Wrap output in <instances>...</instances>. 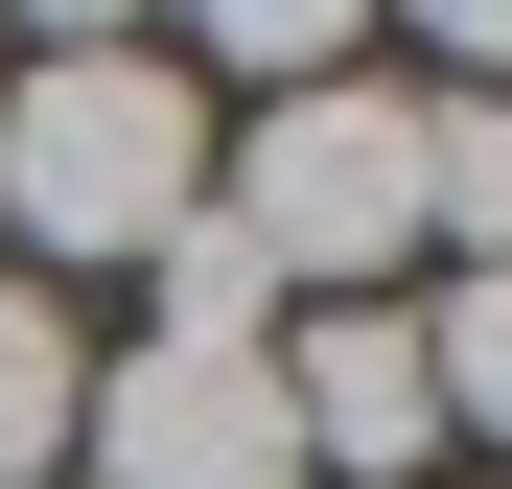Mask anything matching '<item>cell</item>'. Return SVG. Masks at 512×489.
Listing matches in <instances>:
<instances>
[{"mask_svg": "<svg viewBox=\"0 0 512 489\" xmlns=\"http://www.w3.org/2000/svg\"><path fill=\"white\" fill-rule=\"evenodd\" d=\"M210 210V94L163 24H0V280H140Z\"/></svg>", "mask_w": 512, "mask_h": 489, "instance_id": "6da1fadb", "label": "cell"}, {"mask_svg": "<svg viewBox=\"0 0 512 489\" xmlns=\"http://www.w3.org/2000/svg\"><path fill=\"white\" fill-rule=\"evenodd\" d=\"M210 233L303 303H419V94L350 70V94H280V117H210Z\"/></svg>", "mask_w": 512, "mask_h": 489, "instance_id": "7a4b0ae2", "label": "cell"}, {"mask_svg": "<svg viewBox=\"0 0 512 489\" xmlns=\"http://www.w3.org/2000/svg\"><path fill=\"white\" fill-rule=\"evenodd\" d=\"M94 489H303V420H280V326L256 350H94V420H70Z\"/></svg>", "mask_w": 512, "mask_h": 489, "instance_id": "3957f363", "label": "cell"}, {"mask_svg": "<svg viewBox=\"0 0 512 489\" xmlns=\"http://www.w3.org/2000/svg\"><path fill=\"white\" fill-rule=\"evenodd\" d=\"M280 420H303V489H419L443 466V373H419V303H303L280 326Z\"/></svg>", "mask_w": 512, "mask_h": 489, "instance_id": "277c9868", "label": "cell"}, {"mask_svg": "<svg viewBox=\"0 0 512 489\" xmlns=\"http://www.w3.org/2000/svg\"><path fill=\"white\" fill-rule=\"evenodd\" d=\"M163 70H187V94H256V117H280V94H350V70H396V47L350 24V0H233V24H163Z\"/></svg>", "mask_w": 512, "mask_h": 489, "instance_id": "5b68a950", "label": "cell"}, {"mask_svg": "<svg viewBox=\"0 0 512 489\" xmlns=\"http://www.w3.org/2000/svg\"><path fill=\"white\" fill-rule=\"evenodd\" d=\"M70 420H94V326L0 280V489H70Z\"/></svg>", "mask_w": 512, "mask_h": 489, "instance_id": "8992f818", "label": "cell"}, {"mask_svg": "<svg viewBox=\"0 0 512 489\" xmlns=\"http://www.w3.org/2000/svg\"><path fill=\"white\" fill-rule=\"evenodd\" d=\"M419 373H443V443L512 466V257L489 280H419Z\"/></svg>", "mask_w": 512, "mask_h": 489, "instance_id": "52a82bcc", "label": "cell"}, {"mask_svg": "<svg viewBox=\"0 0 512 489\" xmlns=\"http://www.w3.org/2000/svg\"><path fill=\"white\" fill-rule=\"evenodd\" d=\"M396 94H512V0H443V24H419V70Z\"/></svg>", "mask_w": 512, "mask_h": 489, "instance_id": "ba28073f", "label": "cell"}]
</instances>
